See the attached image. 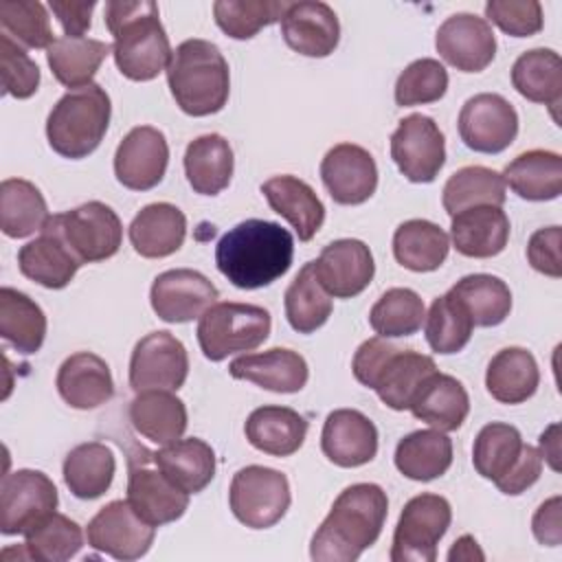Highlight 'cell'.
<instances>
[{
	"instance_id": "obj_1",
	"label": "cell",
	"mask_w": 562,
	"mask_h": 562,
	"mask_svg": "<svg viewBox=\"0 0 562 562\" xmlns=\"http://www.w3.org/2000/svg\"><path fill=\"white\" fill-rule=\"evenodd\" d=\"M294 257V237L268 220H244L215 246L217 270L239 290H259L281 279Z\"/></svg>"
},
{
	"instance_id": "obj_2",
	"label": "cell",
	"mask_w": 562,
	"mask_h": 562,
	"mask_svg": "<svg viewBox=\"0 0 562 562\" xmlns=\"http://www.w3.org/2000/svg\"><path fill=\"white\" fill-rule=\"evenodd\" d=\"M389 514L386 492L375 483L345 487L310 542L316 562H353L375 544Z\"/></svg>"
},
{
	"instance_id": "obj_3",
	"label": "cell",
	"mask_w": 562,
	"mask_h": 562,
	"mask_svg": "<svg viewBox=\"0 0 562 562\" xmlns=\"http://www.w3.org/2000/svg\"><path fill=\"white\" fill-rule=\"evenodd\" d=\"M103 20L114 37L112 55L119 72L132 81H151L171 61V44L151 0L105 2Z\"/></svg>"
},
{
	"instance_id": "obj_4",
	"label": "cell",
	"mask_w": 562,
	"mask_h": 562,
	"mask_svg": "<svg viewBox=\"0 0 562 562\" xmlns=\"http://www.w3.org/2000/svg\"><path fill=\"white\" fill-rule=\"evenodd\" d=\"M167 83L176 105L189 116L220 112L231 92L228 61L209 40H184L167 66Z\"/></svg>"
},
{
	"instance_id": "obj_5",
	"label": "cell",
	"mask_w": 562,
	"mask_h": 562,
	"mask_svg": "<svg viewBox=\"0 0 562 562\" xmlns=\"http://www.w3.org/2000/svg\"><path fill=\"white\" fill-rule=\"evenodd\" d=\"M351 371L362 386L378 393L382 404L393 411H408L415 393L437 371V364L426 353L402 349L382 336H373L356 349Z\"/></svg>"
},
{
	"instance_id": "obj_6",
	"label": "cell",
	"mask_w": 562,
	"mask_h": 562,
	"mask_svg": "<svg viewBox=\"0 0 562 562\" xmlns=\"http://www.w3.org/2000/svg\"><path fill=\"white\" fill-rule=\"evenodd\" d=\"M110 97L99 83L68 90L48 112V145L64 158H86L101 145L110 125Z\"/></svg>"
},
{
	"instance_id": "obj_7",
	"label": "cell",
	"mask_w": 562,
	"mask_h": 562,
	"mask_svg": "<svg viewBox=\"0 0 562 562\" xmlns=\"http://www.w3.org/2000/svg\"><path fill=\"white\" fill-rule=\"evenodd\" d=\"M474 470L492 481L503 494L518 496L542 474V454L522 441L516 426L492 422L485 424L472 446Z\"/></svg>"
},
{
	"instance_id": "obj_8",
	"label": "cell",
	"mask_w": 562,
	"mask_h": 562,
	"mask_svg": "<svg viewBox=\"0 0 562 562\" xmlns=\"http://www.w3.org/2000/svg\"><path fill=\"white\" fill-rule=\"evenodd\" d=\"M270 312L252 303H213L198 321V342L206 360L222 362L233 353L252 351L270 336Z\"/></svg>"
},
{
	"instance_id": "obj_9",
	"label": "cell",
	"mask_w": 562,
	"mask_h": 562,
	"mask_svg": "<svg viewBox=\"0 0 562 562\" xmlns=\"http://www.w3.org/2000/svg\"><path fill=\"white\" fill-rule=\"evenodd\" d=\"M452 522V507L439 494L413 496L395 525L389 558L393 562H435L437 544Z\"/></svg>"
},
{
	"instance_id": "obj_10",
	"label": "cell",
	"mask_w": 562,
	"mask_h": 562,
	"mask_svg": "<svg viewBox=\"0 0 562 562\" xmlns=\"http://www.w3.org/2000/svg\"><path fill=\"white\" fill-rule=\"evenodd\" d=\"M288 476L274 468L246 465L233 474L228 505L233 516L250 529L277 525L290 507Z\"/></svg>"
},
{
	"instance_id": "obj_11",
	"label": "cell",
	"mask_w": 562,
	"mask_h": 562,
	"mask_svg": "<svg viewBox=\"0 0 562 562\" xmlns=\"http://www.w3.org/2000/svg\"><path fill=\"white\" fill-rule=\"evenodd\" d=\"M189 496L156 465L154 452L140 446L130 454L125 498L145 522L160 527L178 520L189 507Z\"/></svg>"
},
{
	"instance_id": "obj_12",
	"label": "cell",
	"mask_w": 562,
	"mask_h": 562,
	"mask_svg": "<svg viewBox=\"0 0 562 562\" xmlns=\"http://www.w3.org/2000/svg\"><path fill=\"white\" fill-rule=\"evenodd\" d=\"M57 487L40 470H15L0 485V531L4 536L26 533L33 525L57 509Z\"/></svg>"
},
{
	"instance_id": "obj_13",
	"label": "cell",
	"mask_w": 562,
	"mask_h": 562,
	"mask_svg": "<svg viewBox=\"0 0 562 562\" xmlns=\"http://www.w3.org/2000/svg\"><path fill=\"white\" fill-rule=\"evenodd\" d=\"M391 158L411 182H432L446 162V138L426 114H408L391 134Z\"/></svg>"
},
{
	"instance_id": "obj_14",
	"label": "cell",
	"mask_w": 562,
	"mask_h": 562,
	"mask_svg": "<svg viewBox=\"0 0 562 562\" xmlns=\"http://www.w3.org/2000/svg\"><path fill=\"white\" fill-rule=\"evenodd\" d=\"M189 375L187 347L165 329L143 336L130 358V386L140 391H178Z\"/></svg>"
},
{
	"instance_id": "obj_15",
	"label": "cell",
	"mask_w": 562,
	"mask_h": 562,
	"mask_svg": "<svg viewBox=\"0 0 562 562\" xmlns=\"http://www.w3.org/2000/svg\"><path fill=\"white\" fill-rule=\"evenodd\" d=\"M156 527L145 522L127 498L103 505L86 527L88 544L114 560L132 562L143 558L154 542Z\"/></svg>"
},
{
	"instance_id": "obj_16",
	"label": "cell",
	"mask_w": 562,
	"mask_h": 562,
	"mask_svg": "<svg viewBox=\"0 0 562 562\" xmlns=\"http://www.w3.org/2000/svg\"><path fill=\"white\" fill-rule=\"evenodd\" d=\"M457 127L463 145L472 151L501 154L516 140L518 114L505 97L481 92L461 105Z\"/></svg>"
},
{
	"instance_id": "obj_17",
	"label": "cell",
	"mask_w": 562,
	"mask_h": 562,
	"mask_svg": "<svg viewBox=\"0 0 562 562\" xmlns=\"http://www.w3.org/2000/svg\"><path fill=\"white\" fill-rule=\"evenodd\" d=\"M57 215L66 241L83 263L105 261L119 252L123 224L112 206L92 200Z\"/></svg>"
},
{
	"instance_id": "obj_18",
	"label": "cell",
	"mask_w": 562,
	"mask_h": 562,
	"mask_svg": "<svg viewBox=\"0 0 562 562\" xmlns=\"http://www.w3.org/2000/svg\"><path fill=\"white\" fill-rule=\"evenodd\" d=\"M83 261L66 241L59 215H50L40 235L18 250L20 272L48 290L66 288Z\"/></svg>"
},
{
	"instance_id": "obj_19",
	"label": "cell",
	"mask_w": 562,
	"mask_h": 562,
	"mask_svg": "<svg viewBox=\"0 0 562 562\" xmlns=\"http://www.w3.org/2000/svg\"><path fill=\"white\" fill-rule=\"evenodd\" d=\"M169 165L165 134L151 125L132 127L114 154V176L132 191H149L162 182Z\"/></svg>"
},
{
	"instance_id": "obj_20",
	"label": "cell",
	"mask_w": 562,
	"mask_h": 562,
	"mask_svg": "<svg viewBox=\"0 0 562 562\" xmlns=\"http://www.w3.org/2000/svg\"><path fill=\"white\" fill-rule=\"evenodd\" d=\"M217 301V288L198 270L176 268L160 272L149 290V303L165 323L200 318Z\"/></svg>"
},
{
	"instance_id": "obj_21",
	"label": "cell",
	"mask_w": 562,
	"mask_h": 562,
	"mask_svg": "<svg viewBox=\"0 0 562 562\" xmlns=\"http://www.w3.org/2000/svg\"><path fill=\"white\" fill-rule=\"evenodd\" d=\"M435 48L439 57L457 70L481 72L496 55V37L485 18L474 13H454L439 24Z\"/></svg>"
},
{
	"instance_id": "obj_22",
	"label": "cell",
	"mask_w": 562,
	"mask_h": 562,
	"mask_svg": "<svg viewBox=\"0 0 562 562\" xmlns=\"http://www.w3.org/2000/svg\"><path fill=\"white\" fill-rule=\"evenodd\" d=\"M321 178L336 204L356 206L375 193L378 165L364 147L338 143L323 156Z\"/></svg>"
},
{
	"instance_id": "obj_23",
	"label": "cell",
	"mask_w": 562,
	"mask_h": 562,
	"mask_svg": "<svg viewBox=\"0 0 562 562\" xmlns=\"http://www.w3.org/2000/svg\"><path fill=\"white\" fill-rule=\"evenodd\" d=\"M314 263L318 281L336 299L358 296L375 274L371 248L364 241L349 237L329 241Z\"/></svg>"
},
{
	"instance_id": "obj_24",
	"label": "cell",
	"mask_w": 562,
	"mask_h": 562,
	"mask_svg": "<svg viewBox=\"0 0 562 562\" xmlns=\"http://www.w3.org/2000/svg\"><path fill=\"white\" fill-rule=\"evenodd\" d=\"M321 450L338 468H360L378 454V428L356 408H336L323 424Z\"/></svg>"
},
{
	"instance_id": "obj_25",
	"label": "cell",
	"mask_w": 562,
	"mask_h": 562,
	"mask_svg": "<svg viewBox=\"0 0 562 562\" xmlns=\"http://www.w3.org/2000/svg\"><path fill=\"white\" fill-rule=\"evenodd\" d=\"M283 42L299 55L327 57L340 42V24L327 2H290L281 15Z\"/></svg>"
},
{
	"instance_id": "obj_26",
	"label": "cell",
	"mask_w": 562,
	"mask_h": 562,
	"mask_svg": "<svg viewBox=\"0 0 562 562\" xmlns=\"http://www.w3.org/2000/svg\"><path fill=\"white\" fill-rule=\"evenodd\" d=\"M55 386L61 400L77 411L99 408L114 395L110 367L92 351H77L68 356L57 369Z\"/></svg>"
},
{
	"instance_id": "obj_27",
	"label": "cell",
	"mask_w": 562,
	"mask_h": 562,
	"mask_svg": "<svg viewBox=\"0 0 562 562\" xmlns=\"http://www.w3.org/2000/svg\"><path fill=\"white\" fill-rule=\"evenodd\" d=\"M235 380H248L272 393H299L310 378L305 358L285 347H272L261 353H246L228 364Z\"/></svg>"
},
{
	"instance_id": "obj_28",
	"label": "cell",
	"mask_w": 562,
	"mask_h": 562,
	"mask_svg": "<svg viewBox=\"0 0 562 562\" xmlns=\"http://www.w3.org/2000/svg\"><path fill=\"white\" fill-rule=\"evenodd\" d=\"M450 239L459 255L490 259L505 250L509 241V217L503 206H472L452 215Z\"/></svg>"
},
{
	"instance_id": "obj_29",
	"label": "cell",
	"mask_w": 562,
	"mask_h": 562,
	"mask_svg": "<svg viewBox=\"0 0 562 562\" xmlns=\"http://www.w3.org/2000/svg\"><path fill=\"white\" fill-rule=\"evenodd\" d=\"M130 244L145 259H162L180 250L187 237L184 213L169 202L143 206L127 228Z\"/></svg>"
},
{
	"instance_id": "obj_30",
	"label": "cell",
	"mask_w": 562,
	"mask_h": 562,
	"mask_svg": "<svg viewBox=\"0 0 562 562\" xmlns=\"http://www.w3.org/2000/svg\"><path fill=\"white\" fill-rule=\"evenodd\" d=\"M270 209L288 220L301 241H310L325 222V206L316 191L296 176H274L261 184Z\"/></svg>"
},
{
	"instance_id": "obj_31",
	"label": "cell",
	"mask_w": 562,
	"mask_h": 562,
	"mask_svg": "<svg viewBox=\"0 0 562 562\" xmlns=\"http://www.w3.org/2000/svg\"><path fill=\"white\" fill-rule=\"evenodd\" d=\"M408 411L428 426L441 432H452L465 422L470 413V397L457 378L435 371L424 380Z\"/></svg>"
},
{
	"instance_id": "obj_32",
	"label": "cell",
	"mask_w": 562,
	"mask_h": 562,
	"mask_svg": "<svg viewBox=\"0 0 562 562\" xmlns=\"http://www.w3.org/2000/svg\"><path fill=\"white\" fill-rule=\"evenodd\" d=\"M127 415L134 430L158 446L182 439L187 430V406L173 391L151 389L136 393Z\"/></svg>"
},
{
	"instance_id": "obj_33",
	"label": "cell",
	"mask_w": 562,
	"mask_h": 562,
	"mask_svg": "<svg viewBox=\"0 0 562 562\" xmlns=\"http://www.w3.org/2000/svg\"><path fill=\"white\" fill-rule=\"evenodd\" d=\"M307 428V419L288 406H259L244 424L248 443L272 457L294 454L303 446Z\"/></svg>"
},
{
	"instance_id": "obj_34",
	"label": "cell",
	"mask_w": 562,
	"mask_h": 562,
	"mask_svg": "<svg viewBox=\"0 0 562 562\" xmlns=\"http://www.w3.org/2000/svg\"><path fill=\"white\" fill-rule=\"evenodd\" d=\"M540 384V369L525 347H505L496 351L485 371V389L501 404L527 402Z\"/></svg>"
},
{
	"instance_id": "obj_35",
	"label": "cell",
	"mask_w": 562,
	"mask_h": 562,
	"mask_svg": "<svg viewBox=\"0 0 562 562\" xmlns=\"http://www.w3.org/2000/svg\"><path fill=\"white\" fill-rule=\"evenodd\" d=\"M501 176L522 200H555L562 193V156L549 149H529L518 154Z\"/></svg>"
},
{
	"instance_id": "obj_36",
	"label": "cell",
	"mask_w": 562,
	"mask_h": 562,
	"mask_svg": "<svg viewBox=\"0 0 562 562\" xmlns=\"http://www.w3.org/2000/svg\"><path fill=\"white\" fill-rule=\"evenodd\" d=\"M233 149L222 134H202L187 145L184 176L200 195L222 193L233 178Z\"/></svg>"
},
{
	"instance_id": "obj_37",
	"label": "cell",
	"mask_w": 562,
	"mask_h": 562,
	"mask_svg": "<svg viewBox=\"0 0 562 562\" xmlns=\"http://www.w3.org/2000/svg\"><path fill=\"white\" fill-rule=\"evenodd\" d=\"M112 53V46L108 42L94 40V37H70L61 35L46 48V61L50 66L53 77L70 88H83L94 83V75L103 59Z\"/></svg>"
},
{
	"instance_id": "obj_38",
	"label": "cell",
	"mask_w": 562,
	"mask_h": 562,
	"mask_svg": "<svg viewBox=\"0 0 562 562\" xmlns=\"http://www.w3.org/2000/svg\"><path fill=\"white\" fill-rule=\"evenodd\" d=\"M512 83L520 97L551 110L562 101V59L551 48L525 50L512 66Z\"/></svg>"
},
{
	"instance_id": "obj_39",
	"label": "cell",
	"mask_w": 562,
	"mask_h": 562,
	"mask_svg": "<svg viewBox=\"0 0 562 562\" xmlns=\"http://www.w3.org/2000/svg\"><path fill=\"white\" fill-rule=\"evenodd\" d=\"M154 461L187 494L202 492L215 476V452L198 437L178 439L158 448Z\"/></svg>"
},
{
	"instance_id": "obj_40",
	"label": "cell",
	"mask_w": 562,
	"mask_h": 562,
	"mask_svg": "<svg viewBox=\"0 0 562 562\" xmlns=\"http://www.w3.org/2000/svg\"><path fill=\"white\" fill-rule=\"evenodd\" d=\"M61 472L72 496L92 501L110 490L116 472V459L110 446L101 441H86L66 454Z\"/></svg>"
},
{
	"instance_id": "obj_41",
	"label": "cell",
	"mask_w": 562,
	"mask_h": 562,
	"mask_svg": "<svg viewBox=\"0 0 562 562\" xmlns=\"http://www.w3.org/2000/svg\"><path fill=\"white\" fill-rule=\"evenodd\" d=\"M395 468L411 481H435L452 465V439L432 428L415 430L397 441Z\"/></svg>"
},
{
	"instance_id": "obj_42",
	"label": "cell",
	"mask_w": 562,
	"mask_h": 562,
	"mask_svg": "<svg viewBox=\"0 0 562 562\" xmlns=\"http://www.w3.org/2000/svg\"><path fill=\"white\" fill-rule=\"evenodd\" d=\"M448 250V233L428 220H406L393 233L395 261L413 272L437 270L446 261Z\"/></svg>"
},
{
	"instance_id": "obj_43",
	"label": "cell",
	"mask_w": 562,
	"mask_h": 562,
	"mask_svg": "<svg viewBox=\"0 0 562 562\" xmlns=\"http://www.w3.org/2000/svg\"><path fill=\"white\" fill-rule=\"evenodd\" d=\"M0 336L18 353H35L46 338V314L24 292L0 288Z\"/></svg>"
},
{
	"instance_id": "obj_44",
	"label": "cell",
	"mask_w": 562,
	"mask_h": 562,
	"mask_svg": "<svg viewBox=\"0 0 562 562\" xmlns=\"http://www.w3.org/2000/svg\"><path fill=\"white\" fill-rule=\"evenodd\" d=\"M50 213L42 191L22 178H7L0 184V231L7 237L22 239L40 233Z\"/></svg>"
},
{
	"instance_id": "obj_45",
	"label": "cell",
	"mask_w": 562,
	"mask_h": 562,
	"mask_svg": "<svg viewBox=\"0 0 562 562\" xmlns=\"http://www.w3.org/2000/svg\"><path fill=\"white\" fill-rule=\"evenodd\" d=\"M283 307L290 327L299 334H312L327 323L334 303L331 294L318 281L314 261H307L292 279L283 296Z\"/></svg>"
},
{
	"instance_id": "obj_46",
	"label": "cell",
	"mask_w": 562,
	"mask_h": 562,
	"mask_svg": "<svg viewBox=\"0 0 562 562\" xmlns=\"http://www.w3.org/2000/svg\"><path fill=\"white\" fill-rule=\"evenodd\" d=\"M448 292L465 307L474 327H496L512 312L509 285L494 274H468Z\"/></svg>"
},
{
	"instance_id": "obj_47",
	"label": "cell",
	"mask_w": 562,
	"mask_h": 562,
	"mask_svg": "<svg viewBox=\"0 0 562 562\" xmlns=\"http://www.w3.org/2000/svg\"><path fill=\"white\" fill-rule=\"evenodd\" d=\"M441 202L446 213L452 217L459 211L472 206H503L505 204V182L503 176L490 167L470 165L454 171L441 191Z\"/></svg>"
},
{
	"instance_id": "obj_48",
	"label": "cell",
	"mask_w": 562,
	"mask_h": 562,
	"mask_svg": "<svg viewBox=\"0 0 562 562\" xmlns=\"http://www.w3.org/2000/svg\"><path fill=\"white\" fill-rule=\"evenodd\" d=\"M426 307L422 296L411 288L386 290L369 312V325L382 338L413 336L422 329Z\"/></svg>"
},
{
	"instance_id": "obj_49",
	"label": "cell",
	"mask_w": 562,
	"mask_h": 562,
	"mask_svg": "<svg viewBox=\"0 0 562 562\" xmlns=\"http://www.w3.org/2000/svg\"><path fill=\"white\" fill-rule=\"evenodd\" d=\"M24 547L29 560L64 562L75 558L83 547V531L72 518L53 512L24 533Z\"/></svg>"
},
{
	"instance_id": "obj_50",
	"label": "cell",
	"mask_w": 562,
	"mask_h": 562,
	"mask_svg": "<svg viewBox=\"0 0 562 562\" xmlns=\"http://www.w3.org/2000/svg\"><path fill=\"white\" fill-rule=\"evenodd\" d=\"M474 323L465 307L450 294H441L430 303V310L424 318V331L430 349L435 353H457L472 338Z\"/></svg>"
},
{
	"instance_id": "obj_51",
	"label": "cell",
	"mask_w": 562,
	"mask_h": 562,
	"mask_svg": "<svg viewBox=\"0 0 562 562\" xmlns=\"http://www.w3.org/2000/svg\"><path fill=\"white\" fill-rule=\"evenodd\" d=\"M290 2L285 0H217L215 24L233 40H250L263 26L281 22Z\"/></svg>"
},
{
	"instance_id": "obj_52",
	"label": "cell",
	"mask_w": 562,
	"mask_h": 562,
	"mask_svg": "<svg viewBox=\"0 0 562 562\" xmlns=\"http://www.w3.org/2000/svg\"><path fill=\"white\" fill-rule=\"evenodd\" d=\"M0 24L2 33L26 48H48L57 40L48 11L37 0H2Z\"/></svg>"
},
{
	"instance_id": "obj_53",
	"label": "cell",
	"mask_w": 562,
	"mask_h": 562,
	"mask_svg": "<svg viewBox=\"0 0 562 562\" xmlns=\"http://www.w3.org/2000/svg\"><path fill=\"white\" fill-rule=\"evenodd\" d=\"M448 90V70L439 59L411 61L395 81V103L402 108L439 101Z\"/></svg>"
},
{
	"instance_id": "obj_54",
	"label": "cell",
	"mask_w": 562,
	"mask_h": 562,
	"mask_svg": "<svg viewBox=\"0 0 562 562\" xmlns=\"http://www.w3.org/2000/svg\"><path fill=\"white\" fill-rule=\"evenodd\" d=\"M0 75L4 94L15 99H29L40 88V66L7 33L0 35Z\"/></svg>"
},
{
	"instance_id": "obj_55",
	"label": "cell",
	"mask_w": 562,
	"mask_h": 562,
	"mask_svg": "<svg viewBox=\"0 0 562 562\" xmlns=\"http://www.w3.org/2000/svg\"><path fill=\"white\" fill-rule=\"evenodd\" d=\"M485 18L512 37H531L542 29V4L538 0H487Z\"/></svg>"
},
{
	"instance_id": "obj_56",
	"label": "cell",
	"mask_w": 562,
	"mask_h": 562,
	"mask_svg": "<svg viewBox=\"0 0 562 562\" xmlns=\"http://www.w3.org/2000/svg\"><path fill=\"white\" fill-rule=\"evenodd\" d=\"M560 244H562V231L560 226H547L538 228L527 244V261L533 270L560 279L562 277V257H560Z\"/></svg>"
},
{
	"instance_id": "obj_57",
	"label": "cell",
	"mask_w": 562,
	"mask_h": 562,
	"mask_svg": "<svg viewBox=\"0 0 562 562\" xmlns=\"http://www.w3.org/2000/svg\"><path fill=\"white\" fill-rule=\"evenodd\" d=\"M53 15L59 20L61 29L70 37H83V33L92 24L94 2H77V0H50L48 2Z\"/></svg>"
},
{
	"instance_id": "obj_58",
	"label": "cell",
	"mask_w": 562,
	"mask_h": 562,
	"mask_svg": "<svg viewBox=\"0 0 562 562\" xmlns=\"http://www.w3.org/2000/svg\"><path fill=\"white\" fill-rule=\"evenodd\" d=\"M560 505H562V498L560 496H553L549 501H544L533 518H531V531L536 536V540L540 544H547V547H558L562 542V518H560Z\"/></svg>"
},
{
	"instance_id": "obj_59",
	"label": "cell",
	"mask_w": 562,
	"mask_h": 562,
	"mask_svg": "<svg viewBox=\"0 0 562 562\" xmlns=\"http://www.w3.org/2000/svg\"><path fill=\"white\" fill-rule=\"evenodd\" d=\"M540 454L542 461L551 465V470H560V426L551 424L542 435H540Z\"/></svg>"
},
{
	"instance_id": "obj_60",
	"label": "cell",
	"mask_w": 562,
	"mask_h": 562,
	"mask_svg": "<svg viewBox=\"0 0 562 562\" xmlns=\"http://www.w3.org/2000/svg\"><path fill=\"white\" fill-rule=\"evenodd\" d=\"M483 560V553L479 551V547H476V540L472 538V536H461L454 544H452V549L448 551V560L450 562H454V560Z\"/></svg>"
}]
</instances>
